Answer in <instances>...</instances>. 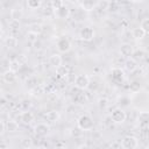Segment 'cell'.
<instances>
[{"instance_id": "cell-1", "label": "cell", "mask_w": 149, "mask_h": 149, "mask_svg": "<svg viewBox=\"0 0 149 149\" xmlns=\"http://www.w3.org/2000/svg\"><path fill=\"white\" fill-rule=\"evenodd\" d=\"M77 126L80 130H92L93 129V126H94V121H93V118L90 115V114H83L78 118L77 120Z\"/></svg>"}, {"instance_id": "cell-2", "label": "cell", "mask_w": 149, "mask_h": 149, "mask_svg": "<svg viewBox=\"0 0 149 149\" xmlns=\"http://www.w3.org/2000/svg\"><path fill=\"white\" fill-rule=\"evenodd\" d=\"M120 146L123 149H135L139 147V140L133 135H127L121 140Z\"/></svg>"}, {"instance_id": "cell-3", "label": "cell", "mask_w": 149, "mask_h": 149, "mask_svg": "<svg viewBox=\"0 0 149 149\" xmlns=\"http://www.w3.org/2000/svg\"><path fill=\"white\" fill-rule=\"evenodd\" d=\"M74 86L78 88V90H86L90 86V78L87 74H78L76 78H74Z\"/></svg>"}, {"instance_id": "cell-4", "label": "cell", "mask_w": 149, "mask_h": 149, "mask_svg": "<svg viewBox=\"0 0 149 149\" xmlns=\"http://www.w3.org/2000/svg\"><path fill=\"white\" fill-rule=\"evenodd\" d=\"M126 118H127L126 112H125L122 108H115V109H113L112 113H111V120H112L114 123H118V125L123 123V122L126 121Z\"/></svg>"}, {"instance_id": "cell-5", "label": "cell", "mask_w": 149, "mask_h": 149, "mask_svg": "<svg viewBox=\"0 0 149 149\" xmlns=\"http://www.w3.org/2000/svg\"><path fill=\"white\" fill-rule=\"evenodd\" d=\"M95 33H94V29L92 27H84L81 28V30L79 31V37L85 41V42H90L93 40Z\"/></svg>"}, {"instance_id": "cell-6", "label": "cell", "mask_w": 149, "mask_h": 149, "mask_svg": "<svg viewBox=\"0 0 149 149\" xmlns=\"http://www.w3.org/2000/svg\"><path fill=\"white\" fill-rule=\"evenodd\" d=\"M57 49L59 52H68L71 49V42L69 38L62 36L57 41Z\"/></svg>"}, {"instance_id": "cell-7", "label": "cell", "mask_w": 149, "mask_h": 149, "mask_svg": "<svg viewBox=\"0 0 149 149\" xmlns=\"http://www.w3.org/2000/svg\"><path fill=\"white\" fill-rule=\"evenodd\" d=\"M34 132H35V134L38 135V136H45V135L50 132V127H49V125H47V123H44V122H40V123H37V125L35 126Z\"/></svg>"}, {"instance_id": "cell-8", "label": "cell", "mask_w": 149, "mask_h": 149, "mask_svg": "<svg viewBox=\"0 0 149 149\" xmlns=\"http://www.w3.org/2000/svg\"><path fill=\"white\" fill-rule=\"evenodd\" d=\"M55 15L58 17V19H68L70 16V9L63 3L59 8H57L55 10Z\"/></svg>"}, {"instance_id": "cell-9", "label": "cell", "mask_w": 149, "mask_h": 149, "mask_svg": "<svg viewBox=\"0 0 149 149\" xmlns=\"http://www.w3.org/2000/svg\"><path fill=\"white\" fill-rule=\"evenodd\" d=\"M133 52H134V48H133L132 44H129V43H123V44H121V47H120V54H121L122 56H125V57H130V56H133Z\"/></svg>"}, {"instance_id": "cell-10", "label": "cell", "mask_w": 149, "mask_h": 149, "mask_svg": "<svg viewBox=\"0 0 149 149\" xmlns=\"http://www.w3.org/2000/svg\"><path fill=\"white\" fill-rule=\"evenodd\" d=\"M79 2L85 10H93L98 5L99 0H79Z\"/></svg>"}, {"instance_id": "cell-11", "label": "cell", "mask_w": 149, "mask_h": 149, "mask_svg": "<svg viewBox=\"0 0 149 149\" xmlns=\"http://www.w3.org/2000/svg\"><path fill=\"white\" fill-rule=\"evenodd\" d=\"M62 56L59 54H52L49 56V64L54 68H58L59 65H62Z\"/></svg>"}, {"instance_id": "cell-12", "label": "cell", "mask_w": 149, "mask_h": 149, "mask_svg": "<svg viewBox=\"0 0 149 149\" xmlns=\"http://www.w3.org/2000/svg\"><path fill=\"white\" fill-rule=\"evenodd\" d=\"M125 69L128 71V72H134L136 69H137V63L134 58H130V57H127L126 62H125Z\"/></svg>"}, {"instance_id": "cell-13", "label": "cell", "mask_w": 149, "mask_h": 149, "mask_svg": "<svg viewBox=\"0 0 149 149\" xmlns=\"http://www.w3.org/2000/svg\"><path fill=\"white\" fill-rule=\"evenodd\" d=\"M20 120H21L23 123L29 125V123H31V122L34 121V114H33L31 112H29V111H24V112H22V113L20 114Z\"/></svg>"}, {"instance_id": "cell-14", "label": "cell", "mask_w": 149, "mask_h": 149, "mask_svg": "<svg viewBox=\"0 0 149 149\" xmlns=\"http://www.w3.org/2000/svg\"><path fill=\"white\" fill-rule=\"evenodd\" d=\"M123 77H125V72H123L122 69H120V68H113L112 69V78H113V80L121 81L123 79Z\"/></svg>"}, {"instance_id": "cell-15", "label": "cell", "mask_w": 149, "mask_h": 149, "mask_svg": "<svg viewBox=\"0 0 149 149\" xmlns=\"http://www.w3.org/2000/svg\"><path fill=\"white\" fill-rule=\"evenodd\" d=\"M2 79H3L6 83L12 84V83H14V81L16 80V74H15L14 71H12V70H7V71H5L3 74H2Z\"/></svg>"}, {"instance_id": "cell-16", "label": "cell", "mask_w": 149, "mask_h": 149, "mask_svg": "<svg viewBox=\"0 0 149 149\" xmlns=\"http://www.w3.org/2000/svg\"><path fill=\"white\" fill-rule=\"evenodd\" d=\"M59 118H61L59 112H57V111H55V109L49 111V112L45 114V119H47L49 122H56V121L59 120Z\"/></svg>"}, {"instance_id": "cell-17", "label": "cell", "mask_w": 149, "mask_h": 149, "mask_svg": "<svg viewBox=\"0 0 149 149\" xmlns=\"http://www.w3.org/2000/svg\"><path fill=\"white\" fill-rule=\"evenodd\" d=\"M147 35V33L141 28V27H137V28H134L132 30V36L135 38V40H142Z\"/></svg>"}, {"instance_id": "cell-18", "label": "cell", "mask_w": 149, "mask_h": 149, "mask_svg": "<svg viewBox=\"0 0 149 149\" xmlns=\"http://www.w3.org/2000/svg\"><path fill=\"white\" fill-rule=\"evenodd\" d=\"M56 73L59 78H65L69 76L70 71H69V68L65 66V65H59L58 68H56Z\"/></svg>"}, {"instance_id": "cell-19", "label": "cell", "mask_w": 149, "mask_h": 149, "mask_svg": "<svg viewBox=\"0 0 149 149\" xmlns=\"http://www.w3.org/2000/svg\"><path fill=\"white\" fill-rule=\"evenodd\" d=\"M6 130H8L9 133H15L19 130V123L14 120H9L6 123Z\"/></svg>"}, {"instance_id": "cell-20", "label": "cell", "mask_w": 149, "mask_h": 149, "mask_svg": "<svg viewBox=\"0 0 149 149\" xmlns=\"http://www.w3.org/2000/svg\"><path fill=\"white\" fill-rule=\"evenodd\" d=\"M22 17H23V12H22V9H20V8H14V9L10 10V19H12V20H17V21H20Z\"/></svg>"}, {"instance_id": "cell-21", "label": "cell", "mask_w": 149, "mask_h": 149, "mask_svg": "<svg viewBox=\"0 0 149 149\" xmlns=\"http://www.w3.org/2000/svg\"><path fill=\"white\" fill-rule=\"evenodd\" d=\"M17 38L16 37H14V36H9V37H7L6 40H5V44H6V47H8V48H10V49H13V48H16L17 47Z\"/></svg>"}, {"instance_id": "cell-22", "label": "cell", "mask_w": 149, "mask_h": 149, "mask_svg": "<svg viewBox=\"0 0 149 149\" xmlns=\"http://www.w3.org/2000/svg\"><path fill=\"white\" fill-rule=\"evenodd\" d=\"M42 5V0H27V7L31 10L40 8Z\"/></svg>"}, {"instance_id": "cell-23", "label": "cell", "mask_w": 149, "mask_h": 149, "mask_svg": "<svg viewBox=\"0 0 149 149\" xmlns=\"http://www.w3.org/2000/svg\"><path fill=\"white\" fill-rule=\"evenodd\" d=\"M129 90H130L133 93H137V92H140V90H141V83L137 81V80L132 81L130 85H129Z\"/></svg>"}, {"instance_id": "cell-24", "label": "cell", "mask_w": 149, "mask_h": 149, "mask_svg": "<svg viewBox=\"0 0 149 149\" xmlns=\"http://www.w3.org/2000/svg\"><path fill=\"white\" fill-rule=\"evenodd\" d=\"M20 68H21V63L17 59H14V61H10L9 62V70L16 72V71L20 70Z\"/></svg>"}, {"instance_id": "cell-25", "label": "cell", "mask_w": 149, "mask_h": 149, "mask_svg": "<svg viewBox=\"0 0 149 149\" xmlns=\"http://www.w3.org/2000/svg\"><path fill=\"white\" fill-rule=\"evenodd\" d=\"M29 30L33 31V33H36V34H41L42 31V26L40 23H33L29 26Z\"/></svg>"}, {"instance_id": "cell-26", "label": "cell", "mask_w": 149, "mask_h": 149, "mask_svg": "<svg viewBox=\"0 0 149 149\" xmlns=\"http://www.w3.org/2000/svg\"><path fill=\"white\" fill-rule=\"evenodd\" d=\"M148 119H149V114H148V112H140L139 120H140V122H141L142 125H147Z\"/></svg>"}, {"instance_id": "cell-27", "label": "cell", "mask_w": 149, "mask_h": 149, "mask_svg": "<svg viewBox=\"0 0 149 149\" xmlns=\"http://www.w3.org/2000/svg\"><path fill=\"white\" fill-rule=\"evenodd\" d=\"M140 27L148 34L149 33V19L148 17H144L142 21H141V23H140Z\"/></svg>"}, {"instance_id": "cell-28", "label": "cell", "mask_w": 149, "mask_h": 149, "mask_svg": "<svg viewBox=\"0 0 149 149\" xmlns=\"http://www.w3.org/2000/svg\"><path fill=\"white\" fill-rule=\"evenodd\" d=\"M26 36H27V40H28L29 42H36V41H37V36H38V34L28 30V33H27Z\"/></svg>"}, {"instance_id": "cell-29", "label": "cell", "mask_w": 149, "mask_h": 149, "mask_svg": "<svg viewBox=\"0 0 149 149\" xmlns=\"http://www.w3.org/2000/svg\"><path fill=\"white\" fill-rule=\"evenodd\" d=\"M98 106H99L100 108H102V109L107 108V107H108V100H107L106 98H100V99L98 100Z\"/></svg>"}, {"instance_id": "cell-30", "label": "cell", "mask_w": 149, "mask_h": 149, "mask_svg": "<svg viewBox=\"0 0 149 149\" xmlns=\"http://www.w3.org/2000/svg\"><path fill=\"white\" fill-rule=\"evenodd\" d=\"M62 5H63V1L62 0H52L51 1V7H52L54 10H56L57 8H59Z\"/></svg>"}, {"instance_id": "cell-31", "label": "cell", "mask_w": 149, "mask_h": 149, "mask_svg": "<svg viewBox=\"0 0 149 149\" xmlns=\"http://www.w3.org/2000/svg\"><path fill=\"white\" fill-rule=\"evenodd\" d=\"M9 28L10 29H19L20 28V22L17 20H12L9 22Z\"/></svg>"}, {"instance_id": "cell-32", "label": "cell", "mask_w": 149, "mask_h": 149, "mask_svg": "<svg viewBox=\"0 0 149 149\" xmlns=\"http://www.w3.org/2000/svg\"><path fill=\"white\" fill-rule=\"evenodd\" d=\"M21 144H22L23 148H30V147L33 146V142H31L30 139H24V140H22Z\"/></svg>"}, {"instance_id": "cell-33", "label": "cell", "mask_w": 149, "mask_h": 149, "mask_svg": "<svg viewBox=\"0 0 149 149\" xmlns=\"http://www.w3.org/2000/svg\"><path fill=\"white\" fill-rule=\"evenodd\" d=\"M6 132V123L0 120V135H2Z\"/></svg>"}, {"instance_id": "cell-34", "label": "cell", "mask_w": 149, "mask_h": 149, "mask_svg": "<svg viewBox=\"0 0 149 149\" xmlns=\"http://www.w3.org/2000/svg\"><path fill=\"white\" fill-rule=\"evenodd\" d=\"M7 104V100L5 99V98H0V107H2V106H5Z\"/></svg>"}, {"instance_id": "cell-35", "label": "cell", "mask_w": 149, "mask_h": 149, "mask_svg": "<svg viewBox=\"0 0 149 149\" xmlns=\"http://www.w3.org/2000/svg\"><path fill=\"white\" fill-rule=\"evenodd\" d=\"M69 1H70L71 3H76V2H78L79 0H69Z\"/></svg>"}, {"instance_id": "cell-36", "label": "cell", "mask_w": 149, "mask_h": 149, "mask_svg": "<svg viewBox=\"0 0 149 149\" xmlns=\"http://www.w3.org/2000/svg\"><path fill=\"white\" fill-rule=\"evenodd\" d=\"M2 35V28H1V26H0V36Z\"/></svg>"}, {"instance_id": "cell-37", "label": "cell", "mask_w": 149, "mask_h": 149, "mask_svg": "<svg viewBox=\"0 0 149 149\" xmlns=\"http://www.w3.org/2000/svg\"><path fill=\"white\" fill-rule=\"evenodd\" d=\"M130 1H134V2H136V1H140V0H130Z\"/></svg>"}]
</instances>
